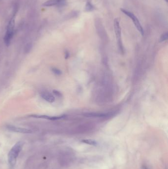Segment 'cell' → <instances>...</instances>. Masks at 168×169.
Segmentation results:
<instances>
[{
	"mask_svg": "<svg viewBox=\"0 0 168 169\" xmlns=\"http://www.w3.org/2000/svg\"><path fill=\"white\" fill-rule=\"evenodd\" d=\"M23 145V143L22 142H18L13 146L8 153V163L11 167L15 166L16 164V160L22 148Z\"/></svg>",
	"mask_w": 168,
	"mask_h": 169,
	"instance_id": "6da1fadb",
	"label": "cell"
},
{
	"mask_svg": "<svg viewBox=\"0 0 168 169\" xmlns=\"http://www.w3.org/2000/svg\"><path fill=\"white\" fill-rule=\"evenodd\" d=\"M15 26V15L11 17L7 26V31L4 37V42L7 46H9L13 37Z\"/></svg>",
	"mask_w": 168,
	"mask_h": 169,
	"instance_id": "7a4b0ae2",
	"label": "cell"
},
{
	"mask_svg": "<svg viewBox=\"0 0 168 169\" xmlns=\"http://www.w3.org/2000/svg\"><path fill=\"white\" fill-rule=\"evenodd\" d=\"M120 10L123 13H124L127 16L129 17L130 18H131V20L133 21L135 26H136V28L139 31V32L142 35H144V29H143V28H142V26L141 25V23L140 22L139 20L135 16V15L134 13H132L128 11L127 10L123 9V8H121Z\"/></svg>",
	"mask_w": 168,
	"mask_h": 169,
	"instance_id": "3957f363",
	"label": "cell"
},
{
	"mask_svg": "<svg viewBox=\"0 0 168 169\" xmlns=\"http://www.w3.org/2000/svg\"><path fill=\"white\" fill-rule=\"evenodd\" d=\"M114 29L115 36L118 42V46L121 52H123V45L121 41V28L120 26L119 20L118 18H115L114 21Z\"/></svg>",
	"mask_w": 168,
	"mask_h": 169,
	"instance_id": "277c9868",
	"label": "cell"
},
{
	"mask_svg": "<svg viewBox=\"0 0 168 169\" xmlns=\"http://www.w3.org/2000/svg\"><path fill=\"white\" fill-rule=\"evenodd\" d=\"M67 0H49L43 3L44 7H52L57 6L58 7H62L66 5Z\"/></svg>",
	"mask_w": 168,
	"mask_h": 169,
	"instance_id": "5b68a950",
	"label": "cell"
},
{
	"mask_svg": "<svg viewBox=\"0 0 168 169\" xmlns=\"http://www.w3.org/2000/svg\"><path fill=\"white\" fill-rule=\"evenodd\" d=\"M30 117L35 118H41V119H47L49 120H57L59 119H62L65 117V115L56 116H50L46 115H38V114H33L30 115Z\"/></svg>",
	"mask_w": 168,
	"mask_h": 169,
	"instance_id": "8992f818",
	"label": "cell"
},
{
	"mask_svg": "<svg viewBox=\"0 0 168 169\" xmlns=\"http://www.w3.org/2000/svg\"><path fill=\"white\" fill-rule=\"evenodd\" d=\"M7 128L8 130L12 131V132L19 133H32V131L30 129L16 127L15 126L8 125L7 126Z\"/></svg>",
	"mask_w": 168,
	"mask_h": 169,
	"instance_id": "52a82bcc",
	"label": "cell"
},
{
	"mask_svg": "<svg viewBox=\"0 0 168 169\" xmlns=\"http://www.w3.org/2000/svg\"><path fill=\"white\" fill-rule=\"evenodd\" d=\"M40 96L43 99L49 103H53L55 101V97L51 93L47 91H44L41 93Z\"/></svg>",
	"mask_w": 168,
	"mask_h": 169,
	"instance_id": "ba28073f",
	"label": "cell"
},
{
	"mask_svg": "<svg viewBox=\"0 0 168 169\" xmlns=\"http://www.w3.org/2000/svg\"><path fill=\"white\" fill-rule=\"evenodd\" d=\"M85 117H106V115L103 113H87L84 114Z\"/></svg>",
	"mask_w": 168,
	"mask_h": 169,
	"instance_id": "9c48e42d",
	"label": "cell"
},
{
	"mask_svg": "<svg viewBox=\"0 0 168 169\" xmlns=\"http://www.w3.org/2000/svg\"><path fill=\"white\" fill-rule=\"evenodd\" d=\"M82 142L83 143H86L87 145H97V142L95 140H82Z\"/></svg>",
	"mask_w": 168,
	"mask_h": 169,
	"instance_id": "30bf717a",
	"label": "cell"
},
{
	"mask_svg": "<svg viewBox=\"0 0 168 169\" xmlns=\"http://www.w3.org/2000/svg\"><path fill=\"white\" fill-rule=\"evenodd\" d=\"M94 10V7L90 3L87 2L85 6V10L87 12H91Z\"/></svg>",
	"mask_w": 168,
	"mask_h": 169,
	"instance_id": "8fae6325",
	"label": "cell"
},
{
	"mask_svg": "<svg viewBox=\"0 0 168 169\" xmlns=\"http://www.w3.org/2000/svg\"><path fill=\"white\" fill-rule=\"evenodd\" d=\"M168 38V32H165L162 35L159 39V42H163L164 41H166Z\"/></svg>",
	"mask_w": 168,
	"mask_h": 169,
	"instance_id": "7c38bea8",
	"label": "cell"
},
{
	"mask_svg": "<svg viewBox=\"0 0 168 169\" xmlns=\"http://www.w3.org/2000/svg\"><path fill=\"white\" fill-rule=\"evenodd\" d=\"M52 72L55 74V75H60L62 74V72L61 70H59L58 69L56 68H53L51 69Z\"/></svg>",
	"mask_w": 168,
	"mask_h": 169,
	"instance_id": "4fadbf2b",
	"label": "cell"
},
{
	"mask_svg": "<svg viewBox=\"0 0 168 169\" xmlns=\"http://www.w3.org/2000/svg\"><path fill=\"white\" fill-rule=\"evenodd\" d=\"M53 93L54 94H55V96H58V97H60V96H62L61 94L59 91H57V90H53Z\"/></svg>",
	"mask_w": 168,
	"mask_h": 169,
	"instance_id": "5bb4252c",
	"label": "cell"
},
{
	"mask_svg": "<svg viewBox=\"0 0 168 169\" xmlns=\"http://www.w3.org/2000/svg\"><path fill=\"white\" fill-rule=\"evenodd\" d=\"M68 57H69V53L66 52L65 53V59H67Z\"/></svg>",
	"mask_w": 168,
	"mask_h": 169,
	"instance_id": "9a60e30c",
	"label": "cell"
},
{
	"mask_svg": "<svg viewBox=\"0 0 168 169\" xmlns=\"http://www.w3.org/2000/svg\"><path fill=\"white\" fill-rule=\"evenodd\" d=\"M142 169H147V168L145 167V166H143V168H142Z\"/></svg>",
	"mask_w": 168,
	"mask_h": 169,
	"instance_id": "2e32d148",
	"label": "cell"
},
{
	"mask_svg": "<svg viewBox=\"0 0 168 169\" xmlns=\"http://www.w3.org/2000/svg\"><path fill=\"white\" fill-rule=\"evenodd\" d=\"M165 1L167 2V3H168V0H165Z\"/></svg>",
	"mask_w": 168,
	"mask_h": 169,
	"instance_id": "e0dca14e",
	"label": "cell"
}]
</instances>
